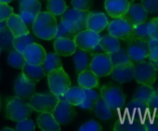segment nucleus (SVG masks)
<instances>
[{"mask_svg":"<svg viewBox=\"0 0 158 131\" xmlns=\"http://www.w3.org/2000/svg\"><path fill=\"white\" fill-rule=\"evenodd\" d=\"M57 25V20L54 15L48 11H40L32 24V30L34 35L38 38L43 40H52L56 34Z\"/></svg>","mask_w":158,"mask_h":131,"instance_id":"1","label":"nucleus"},{"mask_svg":"<svg viewBox=\"0 0 158 131\" xmlns=\"http://www.w3.org/2000/svg\"><path fill=\"white\" fill-rule=\"evenodd\" d=\"M89 10H79L76 9H68L61 15L60 22L74 35L84 29H87V20Z\"/></svg>","mask_w":158,"mask_h":131,"instance_id":"2","label":"nucleus"},{"mask_svg":"<svg viewBox=\"0 0 158 131\" xmlns=\"http://www.w3.org/2000/svg\"><path fill=\"white\" fill-rule=\"evenodd\" d=\"M100 39V33L94 32L88 28L78 32L73 37V41L79 49L88 51L91 55L98 53V51H102L99 45Z\"/></svg>","mask_w":158,"mask_h":131,"instance_id":"3","label":"nucleus"},{"mask_svg":"<svg viewBox=\"0 0 158 131\" xmlns=\"http://www.w3.org/2000/svg\"><path fill=\"white\" fill-rule=\"evenodd\" d=\"M157 68L154 62L142 60L134 62V79L138 84L152 87L156 81Z\"/></svg>","mask_w":158,"mask_h":131,"instance_id":"4","label":"nucleus"},{"mask_svg":"<svg viewBox=\"0 0 158 131\" xmlns=\"http://www.w3.org/2000/svg\"><path fill=\"white\" fill-rule=\"evenodd\" d=\"M33 111L34 109L30 103L25 102L23 99L15 96L8 100L6 106V116L13 122H19L27 118Z\"/></svg>","mask_w":158,"mask_h":131,"instance_id":"5","label":"nucleus"},{"mask_svg":"<svg viewBox=\"0 0 158 131\" xmlns=\"http://www.w3.org/2000/svg\"><path fill=\"white\" fill-rule=\"evenodd\" d=\"M47 75L50 92L57 95L59 99L63 97V94L71 87V80L67 73L62 67H60L49 72Z\"/></svg>","mask_w":158,"mask_h":131,"instance_id":"6","label":"nucleus"},{"mask_svg":"<svg viewBox=\"0 0 158 131\" xmlns=\"http://www.w3.org/2000/svg\"><path fill=\"white\" fill-rule=\"evenodd\" d=\"M101 97L113 110L122 109L126 103V95L121 88L116 85H105L101 88Z\"/></svg>","mask_w":158,"mask_h":131,"instance_id":"7","label":"nucleus"},{"mask_svg":"<svg viewBox=\"0 0 158 131\" xmlns=\"http://www.w3.org/2000/svg\"><path fill=\"white\" fill-rule=\"evenodd\" d=\"M59 100V97L51 92L35 93L29 99V103L34 111L39 113H52Z\"/></svg>","mask_w":158,"mask_h":131,"instance_id":"8","label":"nucleus"},{"mask_svg":"<svg viewBox=\"0 0 158 131\" xmlns=\"http://www.w3.org/2000/svg\"><path fill=\"white\" fill-rule=\"evenodd\" d=\"M92 59L89 62V69L91 70L98 77H104L110 76L113 63L110 54L108 53H96L91 55Z\"/></svg>","mask_w":158,"mask_h":131,"instance_id":"9","label":"nucleus"},{"mask_svg":"<svg viewBox=\"0 0 158 131\" xmlns=\"http://www.w3.org/2000/svg\"><path fill=\"white\" fill-rule=\"evenodd\" d=\"M108 34L118 38L119 40L127 41L130 38L133 26L123 17L114 18L112 22L109 23L108 26Z\"/></svg>","mask_w":158,"mask_h":131,"instance_id":"10","label":"nucleus"},{"mask_svg":"<svg viewBox=\"0 0 158 131\" xmlns=\"http://www.w3.org/2000/svg\"><path fill=\"white\" fill-rule=\"evenodd\" d=\"M127 52L133 62L145 60L148 58V42L137 38H130L127 41Z\"/></svg>","mask_w":158,"mask_h":131,"instance_id":"11","label":"nucleus"},{"mask_svg":"<svg viewBox=\"0 0 158 131\" xmlns=\"http://www.w3.org/2000/svg\"><path fill=\"white\" fill-rule=\"evenodd\" d=\"M35 82L28 79L23 73L17 76L13 83V91L16 97L23 100L30 99L35 93Z\"/></svg>","mask_w":158,"mask_h":131,"instance_id":"12","label":"nucleus"},{"mask_svg":"<svg viewBox=\"0 0 158 131\" xmlns=\"http://www.w3.org/2000/svg\"><path fill=\"white\" fill-rule=\"evenodd\" d=\"M52 114L60 125H67L73 121L76 113L72 104L65 100H60L54 108Z\"/></svg>","mask_w":158,"mask_h":131,"instance_id":"13","label":"nucleus"},{"mask_svg":"<svg viewBox=\"0 0 158 131\" xmlns=\"http://www.w3.org/2000/svg\"><path fill=\"white\" fill-rule=\"evenodd\" d=\"M110 76L114 81L120 84L132 81L134 79V62L113 66Z\"/></svg>","mask_w":158,"mask_h":131,"instance_id":"14","label":"nucleus"},{"mask_svg":"<svg viewBox=\"0 0 158 131\" xmlns=\"http://www.w3.org/2000/svg\"><path fill=\"white\" fill-rule=\"evenodd\" d=\"M23 54L26 63L35 65H42L47 56V52L44 47L35 42L27 46Z\"/></svg>","mask_w":158,"mask_h":131,"instance_id":"15","label":"nucleus"},{"mask_svg":"<svg viewBox=\"0 0 158 131\" xmlns=\"http://www.w3.org/2000/svg\"><path fill=\"white\" fill-rule=\"evenodd\" d=\"M132 26L147 22L148 13L142 7L141 3H130L127 11L123 16Z\"/></svg>","mask_w":158,"mask_h":131,"instance_id":"16","label":"nucleus"},{"mask_svg":"<svg viewBox=\"0 0 158 131\" xmlns=\"http://www.w3.org/2000/svg\"><path fill=\"white\" fill-rule=\"evenodd\" d=\"M114 129L116 131H146V127L141 118L129 115L116 121Z\"/></svg>","mask_w":158,"mask_h":131,"instance_id":"17","label":"nucleus"},{"mask_svg":"<svg viewBox=\"0 0 158 131\" xmlns=\"http://www.w3.org/2000/svg\"><path fill=\"white\" fill-rule=\"evenodd\" d=\"M130 5L129 0H105L104 8L112 18L123 17Z\"/></svg>","mask_w":158,"mask_h":131,"instance_id":"18","label":"nucleus"},{"mask_svg":"<svg viewBox=\"0 0 158 131\" xmlns=\"http://www.w3.org/2000/svg\"><path fill=\"white\" fill-rule=\"evenodd\" d=\"M109 24L108 17L102 12H89L87 20V28L97 33L102 32Z\"/></svg>","mask_w":158,"mask_h":131,"instance_id":"19","label":"nucleus"},{"mask_svg":"<svg viewBox=\"0 0 158 131\" xmlns=\"http://www.w3.org/2000/svg\"><path fill=\"white\" fill-rule=\"evenodd\" d=\"M53 47L55 52L63 57L72 56L77 49L73 39L71 38H55Z\"/></svg>","mask_w":158,"mask_h":131,"instance_id":"20","label":"nucleus"},{"mask_svg":"<svg viewBox=\"0 0 158 131\" xmlns=\"http://www.w3.org/2000/svg\"><path fill=\"white\" fill-rule=\"evenodd\" d=\"M7 27L10 30L12 35L15 36L23 35H27L30 33L27 25L24 23L23 19L21 18L20 15L18 14H11L9 19L6 21Z\"/></svg>","mask_w":158,"mask_h":131,"instance_id":"21","label":"nucleus"},{"mask_svg":"<svg viewBox=\"0 0 158 131\" xmlns=\"http://www.w3.org/2000/svg\"><path fill=\"white\" fill-rule=\"evenodd\" d=\"M37 125L43 131H60V125L56 121L52 113H40L36 118Z\"/></svg>","mask_w":158,"mask_h":131,"instance_id":"22","label":"nucleus"},{"mask_svg":"<svg viewBox=\"0 0 158 131\" xmlns=\"http://www.w3.org/2000/svg\"><path fill=\"white\" fill-rule=\"evenodd\" d=\"M85 88L82 87H70L63 94V99L73 106H79L85 100Z\"/></svg>","mask_w":158,"mask_h":131,"instance_id":"23","label":"nucleus"},{"mask_svg":"<svg viewBox=\"0 0 158 131\" xmlns=\"http://www.w3.org/2000/svg\"><path fill=\"white\" fill-rule=\"evenodd\" d=\"M77 82L83 88H95L99 87V77L89 69H86L78 74Z\"/></svg>","mask_w":158,"mask_h":131,"instance_id":"24","label":"nucleus"},{"mask_svg":"<svg viewBox=\"0 0 158 131\" xmlns=\"http://www.w3.org/2000/svg\"><path fill=\"white\" fill-rule=\"evenodd\" d=\"M22 70H23V74L28 79H30L31 81H34L35 83L42 80L47 75L42 65L25 63Z\"/></svg>","mask_w":158,"mask_h":131,"instance_id":"25","label":"nucleus"},{"mask_svg":"<svg viewBox=\"0 0 158 131\" xmlns=\"http://www.w3.org/2000/svg\"><path fill=\"white\" fill-rule=\"evenodd\" d=\"M73 59L74 63V67L75 71L77 74L80 72L89 69V52L82 50V49H76L75 52L73 54Z\"/></svg>","mask_w":158,"mask_h":131,"instance_id":"26","label":"nucleus"},{"mask_svg":"<svg viewBox=\"0 0 158 131\" xmlns=\"http://www.w3.org/2000/svg\"><path fill=\"white\" fill-rule=\"evenodd\" d=\"M99 45H100L102 50L105 53H108V54H112L114 52H116L121 47L120 40L118 38L111 35L110 34L105 35L103 36H101Z\"/></svg>","mask_w":158,"mask_h":131,"instance_id":"27","label":"nucleus"},{"mask_svg":"<svg viewBox=\"0 0 158 131\" xmlns=\"http://www.w3.org/2000/svg\"><path fill=\"white\" fill-rule=\"evenodd\" d=\"M127 112L129 116L136 117L139 115L141 117L146 113V112H148V102L139 99H133L127 103Z\"/></svg>","mask_w":158,"mask_h":131,"instance_id":"28","label":"nucleus"},{"mask_svg":"<svg viewBox=\"0 0 158 131\" xmlns=\"http://www.w3.org/2000/svg\"><path fill=\"white\" fill-rule=\"evenodd\" d=\"M92 110L94 111V113L96 116L103 121H107L113 117V113L114 111L105 103V101L102 100V97H100L96 102L93 105Z\"/></svg>","mask_w":158,"mask_h":131,"instance_id":"29","label":"nucleus"},{"mask_svg":"<svg viewBox=\"0 0 158 131\" xmlns=\"http://www.w3.org/2000/svg\"><path fill=\"white\" fill-rule=\"evenodd\" d=\"M42 66H43L46 74H48L49 72H51L53 70L62 67L60 55H58L56 52L55 53H48L44 62L42 63Z\"/></svg>","mask_w":158,"mask_h":131,"instance_id":"30","label":"nucleus"},{"mask_svg":"<svg viewBox=\"0 0 158 131\" xmlns=\"http://www.w3.org/2000/svg\"><path fill=\"white\" fill-rule=\"evenodd\" d=\"M35 37L29 34L27 35H19V36H15L14 39H13V48L18 50L19 52L21 53H23L24 49L26 48L27 46L35 43Z\"/></svg>","mask_w":158,"mask_h":131,"instance_id":"31","label":"nucleus"},{"mask_svg":"<svg viewBox=\"0 0 158 131\" xmlns=\"http://www.w3.org/2000/svg\"><path fill=\"white\" fill-rule=\"evenodd\" d=\"M7 61L10 66L16 68V69H23V65L26 63L23 54L14 48L10 51Z\"/></svg>","mask_w":158,"mask_h":131,"instance_id":"32","label":"nucleus"},{"mask_svg":"<svg viewBox=\"0 0 158 131\" xmlns=\"http://www.w3.org/2000/svg\"><path fill=\"white\" fill-rule=\"evenodd\" d=\"M85 94L86 97L84 101L78 107L82 110H92L94 103L101 97V94H99L93 88H85Z\"/></svg>","mask_w":158,"mask_h":131,"instance_id":"33","label":"nucleus"},{"mask_svg":"<svg viewBox=\"0 0 158 131\" xmlns=\"http://www.w3.org/2000/svg\"><path fill=\"white\" fill-rule=\"evenodd\" d=\"M13 39L14 35L10 30L6 27L0 31V49L1 50H11L13 49Z\"/></svg>","mask_w":158,"mask_h":131,"instance_id":"34","label":"nucleus"},{"mask_svg":"<svg viewBox=\"0 0 158 131\" xmlns=\"http://www.w3.org/2000/svg\"><path fill=\"white\" fill-rule=\"evenodd\" d=\"M48 11L54 16H61L67 10V5L64 0H48Z\"/></svg>","mask_w":158,"mask_h":131,"instance_id":"35","label":"nucleus"},{"mask_svg":"<svg viewBox=\"0 0 158 131\" xmlns=\"http://www.w3.org/2000/svg\"><path fill=\"white\" fill-rule=\"evenodd\" d=\"M41 10V3L39 0H23L20 3V11L28 12L34 15H37Z\"/></svg>","mask_w":158,"mask_h":131,"instance_id":"36","label":"nucleus"},{"mask_svg":"<svg viewBox=\"0 0 158 131\" xmlns=\"http://www.w3.org/2000/svg\"><path fill=\"white\" fill-rule=\"evenodd\" d=\"M110 57H111L113 66L133 62L131 60V59L129 58V56H128V54L127 52V49H124L122 47H120L116 52H114V53L110 54Z\"/></svg>","mask_w":158,"mask_h":131,"instance_id":"37","label":"nucleus"},{"mask_svg":"<svg viewBox=\"0 0 158 131\" xmlns=\"http://www.w3.org/2000/svg\"><path fill=\"white\" fill-rule=\"evenodd\" d=\"M139 85L140 86L137 88V89L134 92L133 99H139V100L148 102L151 97L154 94L153 88L146 86V85H142V84H139Z\"/></svg>","mask_w":158,"mask_h":131,"instance_id":"38","label":"nucleus"},{"mask_svg":"<svg viewBox=\"0 0 158 131\" xmlns=\"http://www.w3.org/2000/svg\"><path fill=\"white\" fill-rule=\"evenodd\" d=\"M130 38H137V39H140V40L148 42V40L150 39V36L147 31V22L133 26Z\"/></svg>","mask_w":158,"mask_h":131,"instance_id":"39","label":"nucleus"},{"mask_svg":"<svg viewBox=\"0 0 158 131\" xmlns=\"http://www.w3.org/2000/svg\"><path fill=\"white\" fill-rule=\"evenodd\" d=\"M148 59L152 62L158 61V40L150 38L148 40Z\"/></svg>","mask_w":158,"mask_h":131,"instance_id":"40","label":"nucleus"},{"mask_svg":"<svg viewBox=\"0 0 158 131\" xmlns=\"http://www.w3.org/2000/svg\"><path fill=\"white\" fill-rule=\"evenodd\" d=\"M74 35H75L73 32H71L61 22H60V23H58L54 38H71V39H73Z\"/></svg>","mask_w":158,"mask_h":131,"instance_id":"41","label":"nucleus"},{"mask_svg":"<svg viewBox=\"0 0 158 131\" xmlns=\"http://www.w3.org/2000/svg\"><path fill=\"white\" fill-rule=\"evenodd\" d=\"M35 129V124L34 120L28 117L17 122V125L15 127V130H18V131H34Z\"/></svg>","mask_w":158,"mask_h":131,"instance_id":"42","label":"nucleus"},{"mask_svg":"<svg viewBox=\"0 0 158 131\" xmlns=\"http://www.w3.org/2000/svg\"><path fill=\"white\" fill-rule=\"evenodd\" d=\"M147 31L150 38L158 40V18H152L147 23Z\"/></svg>","mask_w":158,"mask_h":131,"instance_id":"43","label":"nucleus"},{"mask_svg":"<svg viewBox=\"0 0 158 131\" xmlns=\"http://www.w3.org/2000/svg\"><path fill=\"white\" fill-rule=\"evenodd\" d=\"M92 0H72L73 8L79 10H89L92 7Z\"/></svg>","mask_w":158,"mask_h":131,"instance_id":"44","label":"nucleus"},{"mask_svg":"<svg viewBox=\"0 0 158 131\" xmlns=\"http://www.w3.org/2000/svg\"><path fill=\"white\" fill-rule=\"evenodd\" d=\"M141 5L147 13L153 14L158 12V0H141Z\"/></svg>","mask_w":158,"mask_h":131,"instance_id":"45","label":"nucleus"},{"mask_svg":"<svg viewBox=\"0 0 158 131\" xmlns=\"http://www.w3.org/2000/svg\"><path fill=\"white\" fill-rule=\"evenodd\" d=\"M13 12V9L9 4L0 3V22H6Z\"/></svg>","mask_w":158,"mask_h":131,"instance_id":"46","label":"nucleus"},{"mask_svg":"<svg viewBox=\"0 0 158 131\" xmlns=\"http://www.w3.org/2000/svg\"><path fill=\"white\" fill-rule=\"evenodd\" d=\"M102 125L95 120H90L79 127V131H101Z\"/></svg>","mask_w":158,"mask_h":131,"instance_id":"47","label":"nucleus"},{"mask_svg":"<svg viewBox=\"0 0 158 131\" xmlns=\"http://www.w3.org/2000/svg\"><path fill=\"white\" fill-rule=\"evenodd\" d=\"M148 111L152 113H158V93H155L151 97L148 101Z\"/></svg>","mask_w":158,"mask_h":131,"instance_id":"48","label":"nucleus"},{"mask_svg":"<svg viewBox=\"0 0 158 131\" xmlns=\"http://www.w3.org/2000/svg\"><path fill=\"white\" fill-rule=\"evenodd\" d=\"M147 131H158V118H149L143 121Z\"/></svg>","mask_w":158,"mask_h":131,"instance_id":"49","label":"nucleus"},{"mask_svg":"<svg viewBox=\"0 0 158 131\" xmlns=\"http://www.w3.org/2000/svg\"><path fill=\"white\" fill-rule=\"evenodd\" d=\"M20 16L21 18L23 19V21L24 22V23L27 25V26H32L35 19V15L34 14H31V13H28V12H21L20 13Z\"/></svg>","mask_w":158,"mask_h":131,"instance_id":"50","label":"nucleus"},{"mask_svg":"<svg viewBox=\"0 0 158 131\" xmlns=\"http://www.w3.org/2000/svg\"><path fill=\"white\" fill-rule=\"evenodd\" d=\"M7 27V24H6V22H0V31L3 30L4 28Z\"/></svg>","mask_w":158,"mask_h":131,"instance_id":"51","label":"nucleus"},{"mask_svg":"<svg viewBox=\"0 0 158 131\" xmlns=\"http://www.w3.org/2000/svg\"><path fill=\"white\" fill-rule=\"evenodd\" d=\"M13 0H0V3H5V4H9Z\"/></svg>","mask_w":158,"mask_h":131,"instance_id":"52","label":"nucleus"},{"mask_svg":"<svg viewBox=\"0 0 158 131\" xmlns=\"http://www.w3.org/2000/svg\"><path fill=\"white\" fill-rule=\"evenodd\" d=\"M152 88H153L154 92H155V93H158V84H157V85H155V86L153 85V86H152Z\"/></svg>","mask_w":158,"mask_h":131,"instance_id":"53","label":"nucleus"},{"mask_svg":"<svg viewBox=\"0 0 158 131\" xmlns=\"http://www.w3.org/2000/svg\"><path fill=\"white\" fill-rule=\"evenodd\" d=\"M2 130H3V131H6V130H9V131H13L14 129H13V128H10V127H5V128H3Z\"/></svg>","mask_w":158,"mask_h":131,"instance_id":"54","label":"nucleus"},{"mask_svg":"<svg viewBox=\"0 0 158 131\" xmlns=\"http://www.w3.org/2000/svg\"><path fill=\"white\" fill-rule=\"evenodd\" d=\"M0 108H1V100H0Z\"/></svg>","mask_w":158,"mask_h":131,"instance_id":"55","label":"nucleus"},{"mask_svg":"<svg viewBox=\"0 0 158 131\" xmlns=\"http://www.w3.org/2000/svg\"><path fill=\"white\" fill-rule=\"evenodd\" d=\"M19 1H20V3H21V2H23V0H19Z\"/></svg>","mask_w":158,"mask_h":131,"instance_id":"56","label":"nucleus"},{"mask_svg":"<svg viewBox=\"0 0 158 131\" xmlns=\"http://www.w3.org/2000/svg\"><path fill=\"white\" fill-rule=\"evenodd\" d=\"M155 64H158V61H157V62H155Z\"/></svg>","mask_w":158,"mask_h":131,"instance_id":"57","label":"nucleus"},{"mask_svg":"<svg viewBox=\"0 0 158 131\" xmlns=\"http://www.w3.org/2000/svg\"><path fill=\"white\" fill-rule=\"evenodd\" d=\"M0 53H1V49H0Z\"/></svg>","mask_w":158,"mask_h":131,"instance_id":"58","label":"nucleus"}]
</instances>
